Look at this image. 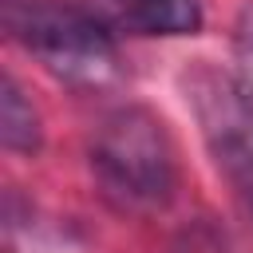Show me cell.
<instances>
[{
    "instance_id": "cell-5",
    "label": "cell",
    "mask_w": 253,
    "mask_h": 253,
    "mask_svg": "<svg viewBox=\"0 0 253 253\" xmlns=\"http://www.w3.org/2000/svg\"><path fill=\"white\" fill-rule=\"evenodd\" d=\"M0 142L12 154H36L43 146L40 111L32 107V99L24 95V87L8 71L0 75Z\"/></svg>"
},
{
    "instance_id": "cell-2",
    "label": "cell",
    "mask_w": 253,
    "mask_h": 253,
    "mask_svg": "<svg viewBox=\"0 0 253 253\" xmlns=\"http://www.w3.org/2000/svg\"><path fill=\"white\" fill-rule=\"evenodd\" d=\"M0 28L71 87H107L119 79L115 28L83 4L0 0Z\"/></svg>"
},
{
    "instance_id": "cell-3",
    "label": "cell",
    "mask_w": 253,
    "mask_h": 253,
    "mask_svg": "<svg viewBox=\"0 0 253 253\" xmlns=\"http://www.w3.org/2000/svg\"><path fill=\"white\" fill-rule=\"evenodd\" d=\"M186 91L217 170L229 178L241 202H249L253 198V95L233 75L206 63L186 75Z\"/></svg>"
},
{
    "instance_id": "cell-1",
    "label": "cell",
    "mask_w": 253,
    "mask_h": 253,
    "mask_svg": "<svg viewBox=\"0 0 253 253\" xmlns=\"http://www.w3.org/2000/svg\"><path fill=\"white\" fill-rule=\"evenodd\" d=\"M91 174L103 202L119 213H162L178 194V150L150 107L111 111L91 138Z\"/></svg>"
},
{
    "instance_id": "cell-7",
    "label": "cell",
    "mask_w": 253,
    "mask_h": 253,
    "mask_svg": "<svg viewBox=\"0 0 253 253\" xmlns=\"http://www.w3.org/2000/svg\"><path fill=\"white\" fill-rule=\"evenodd\" d=\"M245 206H249V213H253V198H249V202H245Z\"/></svg>"
},
{
    "instance_id": "cell-6",
    "label": "cell",
    "mask_w": 253,
    "mask_h": 253,
    "mask_svg": "<svg viewBox=\"0 0 253 253\" xmlns=\"http://www.w3.org/2000/svg\"><path fill=\"white\" fill-rule=\"evenodd\" d=\"M170 253H229V245H225V237L210 221H194V225H186L178 233Z\"/></svg>"
},
{
    "instance_id": "cell-4",
    "label": "cell",
    "mask_w": 253,
    "mask_h": 253,
    "mask_svg": "<svg viewBox=\"0 0 253 253\" xmlns=\"http://www.w3.org/2000/svg\"><path fill=\"white\" fill-rule=\"evenodd\" d=\"M99 16L130 36H194L202 32L198 0H103Z\"/></svg>"
}]
</instances>
